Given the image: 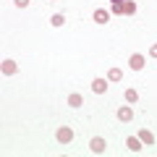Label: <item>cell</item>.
I'll return each mask as SVG.
<instances>
[{
    "label": "cell",
    "mask_w": 157,
    "mask_h": 157,
    "mask_svg": "<svg viewBox=\"0 0 157 157\" xmlns=\"http://www.w3.org/2000/svg\"><path fill=\"white\" fill-rule=\"evenodd\" d=\"M55 139L60 141V144H71V141H73V128L60 126V128H58V134H55Z\"/></svg>",
    "instance_id": "1"
},
{
    "label": "cell",
    "mask_w": 157,
    "mask_h": 157,
    "mask_svg": "<svg viewBox=\"0 0 157 157\" xmlns=\"http://www.w3.org/2000/svg\"><path fill=\"white\" fill-rule=\"evenodd\" d=\"M89 149L94 152V155H102V152L107 149V144H105V139H100V136H97V139H92V141H89Z\"/></svg>",
    "instance_id": "2"
},
{
    "label": "cell",
    "mask_w": 157,
    "mask_h": 157,
    "mask_svg": "<svg viewBox=\"0 0 157 157\" xmlns=\"http://www.w3.org/2000/svg\"><path fill=\"white\" fill-rule=\"evenodd\" d=\"M92 92L94 94H105L107 92V78H94L92 81Z\"/></svg>",
    "instance_id": "3"
},
{
    "label": "cell",
    "mask_w": 157,
    "mask_h": 157,
    "mask_svg": "<svg viewBox=\"0 0 157 157\" xmlns=\"http://www.w3.org/2000/svg\"><path fill=\"white\" fill-rule=\"evenodd\" d=\"M128 66L134 68V71H141V68H144V55H139V52H134V55L128 58Z\"/></svg>",
    "instance_id": "4"
},
{
    "label": "cell",
    "mask_w": 157,
    "mask_h": 157,
    "mask_svg": "<svg viewBox=\"0 0 157 157\" xmlns=\"http://www.w3.org/2000/svg\"><path fill=\"white\" fill-rule=\"evenodd\" d=\"M131 118H134V110H131L128 105H123V107H118V121H123V123H128Z\"/></svg>",
    "instance_id": "5"
},
{
    "label": "cell",
    "mask_w": 157,
    "mask_h": 157,
    "mask_svg": "<svg viewBox=\"0 0 157 157\" xmlns=\"http://www.w3.org/2000/svg\"><path fill=\"white\" fill-rule=\"evenodd\" d=\"M107 18H110V11H105V8H94V24H107Z\"/></svg>",
    "instance_id": "6"
},
{
    "label": "cell",
    "mask_w": 157,
    "mask_h": 157,
    "mask_svg": "<svg viewBox=\"0 0 157 157\" xmlns=\"http://www.w3.org/2000/svg\"><path fill=\"white\" fill-rule=\"evenodd\" d=\"M16 71H18L16 60H11V58H8V60H3V73H6V76H13Z\"/></svg>",
    "instance_id": "7"
},
{
    "label": "cell",
    "mask_w": 157,
    "mask_h": 157,
    "mask_svg": "<svg viewBox=\"0 0 157 157\" xmlns=\"http://www.w3.org/2000/svg\"><path fill=\"white\" fill-rule=\"evenodd\" d=\"M141 144H144V141H141L139 136H128V139H126V147H128L131 152H139V149H141Z\"/></svg>",
    "instance_id": "8"
},
{
    "label": "cell",
    "mask_w": 157,
    "mask_h": 157,
    "mask_svg": "<svg viewBox=\"0 0 157 157\" xmlns=\"http://www.w3.org/2000/svg\"><path fill=\"white\" fill-rule=\"evenodd\" d=\"M121 78H123V71L121 68H110L107 71V81H121Z\"/></svg>",
    "instance_id": "9"
},
{
    "label": "cell",
    "mask_w": 157,
    "mask_h": 157,
    "mask_svg": "<svg viewBox=\"0 0 157 157\" xmlns=\"http://www.w3.org/2000/svg\"><path fill=\"white\" fill-rule=\"evenodd\" d=\"M81 102H84V100H81V94H78V92L68 94V105H71V107H81Z\"/></svg>",
    "instance_id": "10"
},
{
    "label": "cell",
    "mask_w": 157,
    "mask_h": 157,
    "mask_svg": "<svg viewBox=\"0 0 157 157\" xmlns=\"http://www.w3.org/2000/svg\"><path fill=\"white\" fill-rule=\"evenodd\" d=\"M139 139L144 141V144H155V134H152V131H147V128L139 131Z\"/></svg>",
    "instance_id": "11"
},
{
    "label": "cell",
    "mask_w": 157,
    "mask_h": 157,
    "mask_svg": "<svg viewBox=\"0 0 157 157\" xmlns=\"http://www.w3.org/2000/svg\"><path fill=\"white\" fill-rule=\"evenodd\" d=\"M123 13H126V16H134V13H136V3H134V0H126V3H123Z\"/></svg>",
    "instance_id": "12"
},
{
    "label": "cell",
    "mask_w": 157,
    "mask_h": 157,
    "mask_svg": "<svg viewBox=\"0 0 157 157\" xmlns=\"http://www.w3.org/2000/svg\"><path fill=\"white\" fill-rule=\"evenodd\" d=\"M123 3H126V0H123ZM123 3H113V6H110V13L121 16V13H123Z\"/></svg>",
    "instance_id": "13"
},
{
    "label": "cell",
    "mask_w": 157,
    "mask_h": 157,
    "mask_svg": "<svg viewBox=\"0 0 157 157\" xmlns=\"http://www.w3.org/2000/svg\"><path fill=\"white\" fill-rule=\"evenodd\" d=\"M50 24H52V26H63V24H66V18H63L60 13H55V16L50 18Z\"/></svg>",
    "instance_id": "14"
},
{
    "label": "cell",
    "mask_w": 157,
    "mask_h": 157,
    "mask_svg": "<svg viewBox=\"0 0 157 157\" xmlns=\"http://www.w3.org/2000/svg\"><path fill=\"white\" fill-rule=\"evenodd\" d=\"M136 100H139L136 89H126V102H136Z\"/></svg>",
    "instance_id": "15"
},
{
    "label": "cell",
    "mask_w": 157,
    "mask_h": 157,
    "mask_svg": "<svg viewBox=\"0 0 157 157\" xmlns=\"http://www.w3.org/2000/svg\"><path fill=\"white\" fill-rule=\"evenodd\" d=\"M13 3H16V6H18V8H26V6H29V3H32V0H13Z\"/></svg>",
    "instance_id": "16"
},
{
    "label": "cell",
    "mask_w": 157,
    "mask_h": 157,
    "mask_svg": "<svg viewBox=\"0 0 157 157\" xmlns=\"http://www.w3.org/2000/svg\"><path fill=\"white\" fill-rule=\"evenodd\" d=\"M149 55H152V58H157V42H155V45L149 47Z\"/></svg>",
    "instance_id": "17"
},
{
    "label": "cell",
    "mask_w": 157,
    "mask_h": 157,
    "mask_svg": "<svg viewBox=\"0 0 157 157\" xmlns=\"http://www.w3.org/2000/svg\"><path fill=\"white\" fill-rule=\"evenodd\" d=\"M113 3H123V0H113Z\"/></svg>",
    "instance_id": "18"
}]
</instances>
